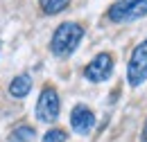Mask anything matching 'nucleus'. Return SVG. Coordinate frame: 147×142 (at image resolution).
<instances>
[{"instance_id":"f257e3e1","label":"nucleus","mask_w":147,"mask_h":142,"mask_svg":"<svg viewBox=\"0 0 147 142\" xmlns=\"http://www.w3.org/2000/svg\"><path fill=\"white\" fill-rule=\"evenodd\" d=\"M84 38V27L77 25V23H63L57 27V32L52 34L50 41V48L57 56H68L77 50L79 41Z\"/></svg>"},{"instance_id":"f03ea898","label":"nucleus","mask_w":147,"mask_h":142,"mask_svg":"<svg viewBox=\"0 0 147 142\" xmlns=\"http://www.w3.org/2000/svg\"><path fill=\"white\" fill-rule=\"evenodd\" d=\"M147 14V0H120L109 9V18L113 23H125Z\"/></svg>"},{"instance_id":"7ed1b4c3","label":"nucleus","mask_w":147,"mask_h":142,"mask_svg":"<svg viewBox=\"0 0 147 142\" xmlns=\"http://www.w3.org/2000/svg\"><path fill=\"white\" fill-rule=\"evenodd\" d=\"M127 77L131 86H140L147 79V41L136 45V50L131 52V59H129V66H127Z\"/></svg>"},{"instance_id":"20e7f679","label":"nucleus","mask_w":147,"mask_h":142,"mask_svg":"<svg viewBox=\"0 0 147 142\" xmlns=\"http://www.w3.org/2000/svg\"><path fill=\"white\" fill-rule=\"evenodd\" d=\"M36 117L41 122H55L59 117V92L52 86L41 90L36 102Z\"/></svg>"},{"instance_id":"39448f33","label":"nucleus","mask_w":147,"mask_h":142,"mask_svg":"<svg viewBox=\"0 0 147 142\" xmlns=\"http://www.w3.org/2000/svg\"><path fill=\"white\" fill-rule=\"evenodd\" d=\"M111 72H113V59H111V54L102 52V54H97L91 63L86 66L84 74H86V79H88V81L100 84V81H107V79H109Z\"/></svg>"},{"instance_id":"423d86ee","label":"nucleus","mask_w":147,"mask_h":142,"mask_svg":"<svg viewBox=\"0 0 147 142\" xmlns=\"http://www.w3.org/2000/svg\"><path fill=\"white\" fill-rule=\"evenodd\" d=\"M70 126H73L77 133L86 135L93 126H95V115H93V111L88 106H84V104H77V106L73 108V113H70Z\"/></svg>"},{"instance_id":"0eeeda50","label":"nucleus","mask_w":147,"mask_h":142,"mask_svg":"<svg viewBox=\"0 0 147 142\" xmlns=\"http://www.w3.org/2000/svg\"><path fill=\"white\" fill-rule=\"evenodd\" d=\"M32 90V79L27 74H18L11 84H9V95L11 97H25Z\"/></svg>"},{"instance_id":"6e6552de","label":"nucleus","mask_w":147,"mask_h":142,"mask_svg":"<svg viewBox=\"0 0 147 142\" xmlns=\"http://www.w3.org/2000/svg\"><path fill=\"white\" fill-rule=\"evenodd\" d=\"M9 142H36V133H34L32 126H27V124L16 126L11 131V135H9Z\"/></svg>"},{"instance_id":"1a4fd4ad","label":"nucleus","mask_w":147,"mask_h":142,"mask_svg":"<svg viewBox=\"0 0 147 142\" xmlns=\"http://www.w3.org/2000/svg\"><path fill=\"white\" fill-rule=\"evenodd\" d=\"M68 2H70V0H41V7H43L45 14L52 16V14H59L61 9H66Z\"/></svg>"},{"instance_id":"9d476101","label":"nucleus","mask_w":147,"mask_h":142,"mask_svg":"<svg viewBox=\"0 0 147 142\" xmlns=\"http://www.w3.org/2000/svg\"><path fill=\"white\" fill-rule=\"evenodd\" d=\"M66 131L63 129H52V131H48L45 135H43V142H66Z\"/></svg>"},{"instance_id":"9b49d317","label":"nucleus","mask_w":147,"mask_h":142,"mask_svg":"<svg viewBox=\"0 0 147 142\" xmlns=\"http://www.w3.org/2000/svg\"><path fill=\"white\" fill-rule=\"evenodd\" d=\"M143 142H147V122H145V129H143Z\"/></svg>"}]
</instances>
